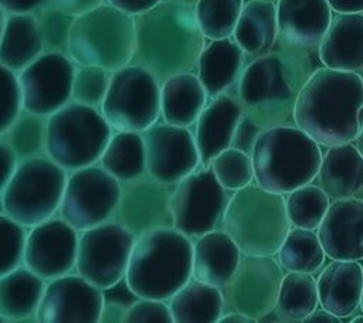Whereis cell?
Returning a JSON list of instances; mask_svg holds the SVG:
<instances>
[{
	"mask_svg": "<svg viewBox=\"0 0 363 323\" xmlns=\"http://www.w3.org/2000/svg\"><path fill=\"white\" fill-rule=\"evenodd\" d=\"M319 67L318 50L279 45L254 58L238 78L237 98L242 115L261 129L295 125L296 98Z\"/></svg>",
	"mask_w": 363,
	"mask_h": 323,
	"instance_id": "6da1fadb",
	"label": "cell"
},
{
	"mask_svg": "<svg viewBox=\"0 0 363 323\" xmlns=\"http://www.w3.org/2000/svg\"><path fill=\"white\" fill-rule=\"evenodd\" d=\"M294 120L320 146L354 142L363 123V81L359 72L319 67L296 98Z\"/></svg>",
	"mask_w": 363,
	"mask_h": 323,
	"instance_id": "7a4b0ae2",
	"label": "cell"
},
{
	"mask_svg": "<svg viewBox=\"0 0 363 323\" xmlns=\"http://www.w3.org/2000/svg\"><path fill=\"white\" fill-rule=\"evenodd\" d=\"M133 18L135 50L130 64L146 68L159 82L196 69L206 37L194 7L162 0Z\"/></svg>",
	"mask_w": 363,
	"mask_h": 323,
	"instance_id": "3957f363",
	"label": "cell"
},
{
	"mask_svg": "<svg viewBox=\"0 0 363 323\" xmlns=\"http://www.w3.org/2000/svg\"><path fill=\"white\" fill-rule=\"evenodd\" d=\"M193 242L176 228H156L135 238L126 280L139 298L169 300L190 278Z\"/></svg>",
	"mask_w": 363,
	"mask_h": 323,
	"instance_id": "277c9868",
	"label": "cell"
},
{
	"mask_svg": "<svg viewBox=\"0 0 363 323\" xmlns=\"http://www.w3.org/2000/svg\"><path fill=\"white\" fill-rule=\"evenodd\" d=\"M251 160L255 183L285 196L315 180L322 150L319 143L295 125L272 126L258 135Z\"/></svg>",
	"mask_w": 363,
	"mask_h": 323,
	"instance_id": "5b68a950",
	"label": "cell"
},
{
	"mask_svg": "<svg viewBox=\"0 0 363 323\" xmlns=\"http://www.w3.org/2000/svg\"><path fill=\"white\" fill-rule=\"evenodd\" d=\"M223 228L242 255L274 256L291 228L284 194L250 183L228 198Z\"/></svg>",
	"mask_w": 363,
	"mask_h": 323,
	"instance_id": "8992f818",
	"label": "cell"
},
{
	"mask_svg": "<svg viewBox=\"0 0 363 323\" xmlns=\"http://www.w3.org/2000/svg\"><path fill=\"white\" fill-rule=\"evenodd\" d=\"M135 18L109 3L75 17L68 41V55L77 65L116 71L132 61Z\"/></svg>",
	"mask_w": 363,
	"mask_h": 323,
	"instance_id": "52a82bcc",
	"label": "cell"
},
{
	"mask_svg": "<svg viewBox=\"0 0 363 323\" xmlns=\"http://www.w3.org/2000/svg\"><path fill=\"white\" fill-rule=\"evenodd\" d=\"M112 132L98 108L69 101L47 119V156L67 171L96 164Z\"/></svg>",
	"mask_w": 363,
	"mask_h": 323,
	"instance_id": "ba28073f",
	"label": "cell"
},
{
	"mask_svg": "<svg viewBox=\"0 0 363 323\" xmlns=\"http://www.w3.org/2000/svg\"><path fill=\"white\" fill-rule=\"evenodd\" d=\"M68 171L47 154L17 163L3 194V210L26 228L58 215Z\"/></svg>",
	"mask_w": 363,
	"mask_h": 323,
	"instance_id": "9c48e42d",
	"label": "cell"
},
{
	"mask_svg": "<svg viewBox=\"0 0 363 323\" xmlns=\"http://www.w3.org/2000/svg\"><path fill=\"white\" fill-rule=\"evenodd\" d=\"M99 110L112 130L142 133L160 118V82L135 64L112 71Z\"/></svg>",
	"mask_w": 363,
	"mask_h": 323,
	"instance_id": "30bf717a",
	"label": "cell"
},
{
	"mask_svg": "<svg viewBox=\"0 0 363 323\" xmlns=\"http://www.w3.org/2000/svg\"><path fill=\"white\" fill-rule=\"evenodd\" d=\"M228 203L227 190L218 183L210 166L177 181L170 196L173 228L186 237L197 238L217 228Z\"/></svg>",
	"mask_w": 363,
	"mask_h": 323,
	"instance_id": "8fae6325",
	"label": "cell"
},
{
	"mask_svg": "<svg viewBox=\"0 0 363 323\" xmlns=\"http://www.w3.org/2000/svg\"><path fill=\"white\" fill-rule=\"evenodd\" d=\"M121 183L98 163L68 171L58 215L77 231L112 220Z\"/></svg>",
	"mask_w": 363,
	"mask_h": 323,
	"instance_id": "7c38bea8",
	"label": "cell"
},
{
	"mask_svg": "<svg viewBox=\"0 0 363 323\" xmlns=\"http://www.w3.org/2000/svg\"><path fill=\"white\" fill-rule=\"evenodd\" d=\"M135 235L115 220L79 231L75 272L98 288L126 275Z\"/></svg>",
	"mask_w": 363,
	"mask_h": 323,
	"instance_id": "4fadbf2b",
	"label": "cell"
},
{
	"mask_svg": "<svg viewBox=\"0 0 363 323\" xmlns=\"http://www.w3.org/2000/svg\"><path fill=\"white\" fill-rule=\"evenodd\" d=\"M282 275L271 255H241L235 272L221 288L224 312H240L257 320L275 306Z\"/></svg>",
	"mask_w": 363,
	"mask_h": 323,
	"instance_id": "5bb4252c",
	"label": "cell"
},
{
	"mask_svg": "<svg viewBox=\"0 0 363 323\" xmlns=\"http://www.w3.org/2000/svg\"><path fill=\"white\" fill-rule=\"evenodd\" d=\"M75 62L67 54L43 52L17 72L23 109L50 116L71 101Z\"/></svg>",
	"mask_w": 363,
	"mask_h": 323,
	"instance_id": "9a60e30c",
	"label": "cell"
},
{
	"mask_svg": "<svg viewBox=\"0 0 363 323\" xmlns=\"http://www.w3.org/2000/svg\"><path fill=\"white\" fill-rule=\"evenodd\" d=\"M174 184H166L147 173L121 183L112 220L135 237L156 228L173 227L170 196Z\"/></svg>",
	"mask_w": 363,
	"mask_h": 323,
	"instance_id": "2e32d148",
	"label": "cell"
},
{
	"mask_svg": "<svg viewBox=\"0 0 363 323\" xmlns=\"http://www.w3.org/2000/svg\"><path fill=\"white\" fill-rule=\"evenodd\" d=\"M146 173L166 184H176L196 170L200 156L194 135L189 128L155 123L142 132Z\"/></svg>",
	"mask_w": 363,
	"mask_h": 323,
	"instance_id": "e0dca14e",
	"label": "cell"
},
{
	"mask_svg": "<svg viewBox=\"0 0 363 323\" xmlns=\"http://www.w3.org/2000/svg\"><path fill=\"white\" fill-rule=\"evenodd\" d=\"M79 231L60 215L27 228L24 266L44 280L75 269Z\"/></svg>",
	"mask_w": 363,
	"mask_h": 323,
	"instance_id": "ac0fdd59",
	"label": "cell"
},
{
	"mask_svg": "<svg viewBox=\"0 0 363 323\" xmlns=\"http://www.w3.org/2000/svg\"><path fill=\"white\" fill-rule=\"evenodd\" d=\"M102 290L75 271L45 280L37 310L40 323H99Z\"/></svg>",
	"mask_w": 363,
	"mask_h": 323,
	"instance_id": "d6986e66",
	"label": "cell"
},
{
	"mask_svg": "<svg viewBox=\"0 0 363 323\" xmlns=\"http://www.w3.org/2000/svg\"><path fill=\"white\" fill-rule=\"evenodd\" d=\"M316 234L329 259H363V200H333Z\"/></svg>",
	"mask_w": 363,
	"mask_h": 323,
	"instance_id": "ffe728a7",
	"label": "cell"
},
{
	"mask_svg": "<svg viewBox=\"0 0 363 323\" xmlns=\"http://www.w3.org/2000/svg\"><path fill=\"white\" fill-rule=\"evenodd\" d=\"M278 44L294 50H318L330 23L328 0H278Z\"/></svg>",
	"mask_w": 363,
	"mask_h": 323,
	"instance_id": "44dd1931",
	"label": "cell"
},
{
	"mask_svg": "<svg viewBox=\"0 0 363 323\" xmlns=\"http://www.w3.org/2000/svg\"><path fill=\"white\" fill-rule=\"evenodd\" d=\"M241 118L242 109L238 98L231 94L223 92L206 103L196 120L194 132L200 164L210 166L218 153L231 146L233 135Z\"/></svg>",
	"mask_w": 363,
	"mask_h": 323,
	"instance_id": "7402d4cb",
	"label": "cell"
},
{
	"mask_svg": "<svg viewBox=\"0 0 363 323\" xmlns=\"http://www.w3.org/2000/svg\"><path fill=\"white\" fill-rule=\"evenodd\" d=\"M323 67L360 72L363 68V13L333 11L318 47Z\"/></svg>",
	"mask_w": 363,
	"mask_h": 323,
	"instance_id": "603a6c76",
	"label": "cell"
},
{
	"mask_svg": "<svg viewBox=\"0 0 363 323\" xmlns=\"http://www.w3.org/2000/svg\"><path fill=\"white\" fill-rule=\"evenodd\" d=\"M362 288L363 266L359 261L332 259L316 278L319 305L342 320L359 309Z\"/></svg>",
	"mask_w": 363,
	"mask_h": 323,
	"instance_id": "cb8c5ba5",
	"label": "cell"
},
{
	"mask_svg": "<svg viewBox=\"0 0 363 323\" xmlns=\"http://www.w3.org/2000/svg\"><path fill=\"white\" fill-rule=\"evenodd\" d=\"M241 251L223 230H213L196 238L193 244L191 278L223 288L235 272Z\"/></svg>",
	"mask_w": 363,
	"mask_h": 323,
	"instance_id": "d4e9b609",
	"label": "cell"
},
{
	"mask_svg": "<svg viewBox=\"0 0 363 323\" xmlns=\"http://www.w3.org/2000/svg\"><path fill=\"white\" fill-rule=\"evenodd\" d=\"M315 180L332 201L356 197L363 191V156L352 143L329 146Z\"/></svg>",
	"mask_w": 363,
	"mask_h": 323,
	"instance_id": "484cf974",
	"label": "cell"
},
{
	"mask_svg": "<svg viewBox=\"0 0 363 323\" xmlns=\"http://www.w3.org/2000/svg\"><path fill=\"white\" fill-rule=\"evenodd\" d=\"M245 54L233 37L210 40L204 44L196 65V75L207 98L225 92L240 78Z\"/></svg>",
	"mask_w": 363,
	"mask_h": 323,
	"instance_id": "4316f807",
	"label": "cell"
},
{
	"mask_svg": "<svg viewBox=\"0 0 363 323\" xmlns=\"http://www.w3.org/2000/svg\"><path fill=\"white\" fill-rule=\"evenodd\" d=\"M207 103V94L193 72H180L160 82V116L163 122L189 128Z\"/></svg>",
	"mask_w": 363,
	"mask_h": 323,
	"instance_id": "83f0119b",
	"label": "cell"
},
{
	"mask_svg": "<svg viewBox=\"0 0 363 323\" xmlns=\"http://www.w3.org/2000/svg\"><path fill=\"white\" fill-rule=\"evenodd\" d=\"M45 280L21 265L0 276V314L4 322H37Z\"/></svg>",
	"mask_w": 363,
	"mask_h": 323,
	"instance_id": "f1b7e54d",
	"label": "cell"
},
{
	"mask_svg": "<svg viewBox=\"0 0 363 323\" xmlns=\"http://www.w3.org/2000/svg\"><path fill=\"white\" fill-rule=\"evenodd\" d=\"M233 38L245 57L252 60L269 52L278 40L277 4L262 0L247 1L233 31Z\"/></svg>",
	"mask_w": 363,
	"mask_h": 323,
	"instance_id": "f546056e",
	"label": "cell"
},
{
	"mask_svg": "<svg viewBox=\"0 0 363 323\" xmlns=\"http://www.w3.org/2000/svg\"><path fill=\"white\" fill-rule=\"evenodd\" d=\"M43 52L34 13H7L0 35V64L17 74Z\"/></svg>",
	"mask_w": 363,
	"mask_h": 323,
	"instance_id": "4dcf8cb0",
	"label": "cell"
},
{
	"mask_svg": "<svg viewBox=\"0 0 363 323\" xmlns=\"http://www.w3.org/2000/svg\"><path fill=\"white\" fill-rule=\"evenodd\" d=\"M173 323H217L224 312L221 289L190 278L170 299Z\"/></svg>",
	"mask_w": 363,
	"mask_h": 323,
	"instance_id": "1f68e13d",
	"label": "cell"
},
{
	"mask_svg": "<svg viewBox=\"0 0 363 323\" xmlns=\"http://www.w3.org/2000/svg\"><path fill=\"white\" fill-rule=\"evenodd\" d=\"M98 164L119 183L146 173V154L142 133L113 130Z\"/></svg>",
	"mask_w": 363,
	"mask_h": 323,
	"instance_id": "d6a6232c",
	"label": "cell"
},
{
	"mask_svg": "<svg viewBox=\"0 0 363 323\" xmlns=\"http://www.w3.org/2000/svg\"><path fill=\"white\" fill-rule=\"evenodd\" d=\"M278 264L285 272L316 273L325 262V251L315 230L289 228L277 251Z\"/></svg>",
	"mask_w": 363,
	"mask_h": 323,
	"instance_id": "836d02e7",
	"label": "cell"
},
{
	"mask_svg": "<svg viewBox=\"0 0 363 323\" xmlns=\"http://www.w3.org/2000/svg\"><path fill=\"white\" fill-rule=\"evenodd\" d=\"M319 305L316 278L308 272H286L282 275L275 310L284 323L302 322Z\"/></svg>",
	"mask_w": 363,
	"mask_h": 323,
	"instance_id": "e575fe53",
	"label": "cell"
},
{
	"mask_svg": "<svg viewBox=\"0 0 363 323\" xmlns=\"http://www.w3.org/2000/svg\"><path fill=\"white\" fill-rule=\"evenodd\" d=\"M47 119L48 116L21 109L0 136L17 162L47 154Z\"/></svg>",
	"mask_w": 363,
	"mask_h": 323,
	"instance_id": "d590c367",
	"label": "cell"
},
{
	"mask_svg": "<svg viewBox=\"0 0 363 323\" xmlns=\"http://www.w3.org/2000/svg\"><path fill=\"white\" fill-rule=\"evenodd\" d=\"M330 204L329 197L318 186L308 183L288 193L285 207L292 227L315 230L319 227Z\"/></svg>",
	"mask_w": 363,
	"mask_h": 323,
	"instance_id": "8d00e7d4",
	"label": "cell"
},
{
	"mask_svg": "<svg viewBox=\"0 0 363 323\" xmlns=\"http://www.w3.org/2000/svg\"><path fill=\"white\" fill-rule=\"evenodd\" d=\"M242 7L244 0H199L194 13L203 35L208 40L231 37Z\"/></svg>",
	"mask_w": 363,
	"mask_h": 323,
	"instance_id": "74e56055",
	"label": "cell"
},
{
	"mask_svg": "<svg viewBox=\"0 0 363 323\" xmlns=\"http://www.w3.org/2000/svg\"><path fill=\"white\" fill-rule=\"evenodd\" d=\"M34 17L44 51L68 55V41L75 17L50 4L35 10Z\"/></svg>",
	"mask_w": 363,
	"mask_h": 323,
	"instance_id": "f35d334b",
	"label": "cell"
},
{
	"mask_svg": "<svg viewBox=\"0 0 363 323\" xmlns=\"http://www.w3.org/2000/svg\"><path fill=\"white\" fill-rule=\"evenodd\" d=\"M218 183L227 191H235L254 180L251 154L235 147H227L210 163Z\"/></svg>",
	"mask_w": 363,
	"mask_h": 323,
	"instance_id": "ab89813d",
	"label": "cell"
},
{
	"mask_svg": "<svg viewBox=\"0 0 363 323\" xmlns=\"http://www.w3.org/2000/svg\"><path fill=\"white\" fill-rule=\"evenodd\" d=\"M111 79V71L92 67V65H77L72 76L71 101L98 108L101 106Z\"/></svg>",
	"mask_w": 363,
	"mask_h": 323,
	"instance_id": "60d3db41",
	"label": "cell"
},
{
	"mask_svg": "<svg viewBox=\"0 0 363 323\" xmlns=\"http://www.w3.org/2000/svg\"><path fill=\"white\" fill-rule=\"evenodd\" d=\"M27 228L0 212V276L24 264Z\"/></svg>",
	"mask_w": 363,
	"mask_h": 323,
	"instance_id": "b9f144b4",
	"label": "cell"
},
{
	"mask_svg": "<svg viewBox=\"0 0 363 323\" xmlns=\"http://www.w3.org/2000/svg\"><path fill=\"white\" fill-rule=\"evenodd\" d=\"M23 109L17 74L0 64V136Z\"/></svg>",
	"mask_w": 363,
	"mask_h": 323,
	"instance_id": "7bdbcfd3",
	"label": "cell"
},
{
	"mask_svg": "<svg viewBox=\"0 0 363 323\" xmlns=\"http://www.w3.org/2000/svg\"><path fill=\"white\" fill-rule=\"evenodd\" d=\"M125 323H173L166 300L139 298L126 312Z\"/></svg>",
	"mask_w": 363,
	"mask_h": 323,
	"instance_id": "ee69618b",
	"label": "cell"
},
{
	"mask_svg": "<svg viewBox=\"0 0 363 323\" xmlns=\"http://www.w3.org/2000/svg\"><path fill=\"white\" fill-rule=\"evenodd\" d=\"M101 290H102V300L105 303H113L125 309H129L139 299V296L133 292V289L130 288L125 276L116 280L115 283L106 288H102Z\"/></svg>",
	"mask_w": 363,
	"mask_h": 323,
	"instance_id": "f6af8a7d",
	"label": "cell"
},
{
	"mask_svg": "<svg viewBox=\"0 0 363 323\" xmlns=\"http://www.w3.org/2000/svg\"><path fill=\"white\" fill-rule=\"evenodd\" d=\"M261 128L257 126L252 120H250L248 118H245L242 115V118L240 119L235 132L233 135V140H231V147H235L238 150H242L248 154H251V150L254 147V143L258 137V135L261 133Z\"/></svg>",
	"mask_w": 363,
	"mask_h": 323,
	"instance_id": "bcb514c9",
	"label": "cell"
},
{
	"mask_svg": "<svg viewBox=\"0 0 363 323\" xmlns=\"http://www.w3.org/2000/svg\"><path fill=\"white\" fill-rule=\"evenodd\" d=\"M17 159L9 144L0 137V196L3 194L16 166H17Z\"/></svg>",
	"mask_w": 363,
	"mask_h": 323,
	"instance_id": "7dc6e473",
	"label": "cell"
},
{
	"mask_svg": "<svg viewBox=\"0 0 363 323\" xmlns=\"http://www.w3.org/2000/svg\"><path fill=\"white\" fill-rule=\"evenodd\" d=\"M102 3H105V0H48L47 1V4L57 7L74 17H78L86 13Z\"/></svg>",
	"mask_w": 363,
	"mask_h": 323,
	"instance_id": "c3c4849f",
	"label": "cell"
},
{
	"mask_svg": "<svg viewBox=\"0 0 363 323\" xmlns=\"http://www.w3.org/2000/svg\"><path fill=\"white\" fill-rule=\"evenodd\" d=\"M48 0H0V7L6 13H34L45 6Z\"/></svg>",
	"mask_w": 363,
	"mask_h": 323,
	"instance_id": "681fc988",
	"label": "cell"
},
{
	"mask_svg": "<svg viewBox=\"0 0 363 323\" xmlns=\"http://www.w3.org/2000/svg\"><path fill=\"white\" fill-rule=\"evenodd\" d=\"M105 1L125 13L136 16V14L143 13V11L149 10L150 7L156 6L162 0H105Z\"/></svg>",
	"mask_w": 363,
	"mask_h": 323,
	"instance_id": "f907efd6",
	"label": "cell"
},
{
	"mask_svg": "<svg viewBox=\"0 0 363 323\" xmlns=\"http://www.w3.org/2000/svg\"><path fill=\"white\" fill-rule=\"evenodd\" d=\"M128 309L113 305V303H102L99 313V323H125Z\"/></svg>",
	"mask_w": 363,
	"mask_h": 323,
	"instance_id": "816d5d0a",
	"label": "cell"
},
{
	"mask_svg": "<svg viewBox=\"0 0 363 323\" xmlns=\"http://www.w3.org/2000/svg\"><path fill=\"white\" fill-rule=\"evenodd\" d=\"M303 323H339L342 322V319H339L337 316H335L333 313H330L329 310H326L325 307H316L313 309L303 320Z\"/></svg>",
	"mask_w": 363,
	"mask_h": 323,
	"instance_id": "f5cc1de1",
	"label": "cell"
},
{
	"mask_svg": "<svg viewBox=\"0 0 363 323\" xmlns=\"http://www.w3.org/2000/svg\"><path fill=\"white\" fill-rule=\"evenodd\" d=\"M333 11L363 13V0H328Z\"/></svg>",
	"mask_w": 363,
	"mask_h": 323,
	"instance_id": "db71d44e",
	"label": "cell"
},
{
	"mask_svg": "<svg viewBox=\"0 0 363 323\" xmlns=\"http://www.w3.org/2000/svg\"><path fill=\"white\" fill-rule=\"evenodd\" d=\"M255 322H257L255 319L240 312H224L218 319V323H255Z\"/></svg>",
	"mask_w": 363,
	"mask_h": 323,
	"instance_id": "11a10c76",
	"label": "cell"
},
{
	"mask_svg": "<svg viewBox=\"0 0 363 323\" xmlns=\"http://www.w3.org/2000/svg\"><path fill=\"white\" fill-rule=\"evenodd\" d=\"M257 322L265 323V322H274V323H284L282 317L279 316V313L275 310V307H272L271 310H268L267 313H264L261 317L257 319Z\"/></svg>",
	"mask_w": 363,
	"mask_h": 323,
	"instance_id": "9f6ffc18",
	"label": "cell"
},
{
	"mask_svg": "<svg viewBox=\"0 0 363 323\" xmlns=\"http://www.w3.org/2000/svg\"><path fill=\"white\" fill-rule=\"evenodd\" d=\"M354 146L356 149L359 150V153L363 156V123L360 125V129L356 135V139H354Z\"/></svg>",
	"mask_w": 363,
	"mask_h": 323,
	"instance_id": "6f0895ef",
	"label": "cell"
},
{
	"mask_svg": "<svg viewBox=\"0 0 363 323\" xmlns=\"http://www.w3.org/2000/svg\"><path fill=\"white\" fill-rule=\"evenodd\" d=\"M164 1H173V3H179V4H184V6H191V7H194L199 0H164Z\"/></svg>",
	"mask_w": 363,
	"mask_h": 323,
	"instance_id": "680465c9",
	"label": "cell"
},
{
	"mask_svg": "<svg viewBox=\"0 0 363 323\" xmlns=\"http://www.w3.org/2000/svg\"><path fill=\"white\" fill-rule=\"evenodd\" d=\"M6 11L0 7V35H1V31H3V26H4V20H6Z\"/></svg>",
	"mask_w": 363,
	"mask_h": 323,
	"instance_id": "91938a15",
	"label": "cell"
},
{
	"mask_svg": "<svg viewBox=\"0 0 363 323\" xmlns=\"http://www.w3.org/2000/svg\"><path fill=\"white\" fill-rule=\"evenodd\" d=\"M352 323H363V314H357L353 319H350Z\"/></svg>",
	"mask_w": 363,
	"mask_h": 323,
	"instance_id": "94428289",
	"label": "cell"
},
{
	"mask_svg": "<svg viewBox=\"0 0 363 323\" xmlns=\"http://www.w3.org/2000/svg\"><path fill=\"white\" fill-rule=\"evenodd\" d=\"M362 313H363V288H362V296H360V305H359Z\"/></svg>",
	"mask_w": 363,
	"mask_h": 323,
	"instance_id": "6125c7cd",
	"label": "cell"
},
{
	"mask_svg": "<svg viewBox=\"0 0 363 323\" xmlns=\"http://www.w3.org/2000/svg\"><path fill=\"white\" fill-rule=\"evenodd\" d=\"M0 212H4V210H3V200H1V196H0Z\"/></svg>",
	"mask_w": 363,
	"mask_h": 323,
	"instance_id": "be15d7a7",
	"label": "cell"
},
{
	"mask_svg": "<svg viewBox=\"0 0 363 323\" xmlns=\"http://www.w3.org/2000/svg\"><path fill=\"white\" fill-rule=\"evenodd\" d=\"M359 75H360V78H362V81H363V68H362V71L359 72Z\"/></svg>",
	"mask_w": 363,
	"mask_h": 323,
	"instance_id": "e7e4bbea",
	"label": "cell"
},
{
	"mask_svg": "<svg viewBox=\"0 0 363 323\" xmlns=\"http://www.w3.org/2000/svg\"><path fill=\"white\" fill-rule=\"evenodd\" d=\"M262 1H272V3H277L278 0H262Z\"/></svg>",
	"mask_w": 363,
	"mask_h": 323,
	"instance_id": "03108f58",
	"label": "cell"
},
{
	"mask_svg": "<svg viewBox=\"0 0 363 323\" xmlns=\"http://www.w3.org/2000/svg\"><path fill=\"white\" fill-rule=\"evenodd\" d=\"M1 322H4V320H3V317H1V314H0V323H1Z\"/></svg>",
	"mask_w": 363,
	"mask_h": 323,
	"instance_id": "003e7915",
	"label": "cell"
}]
</instances>
